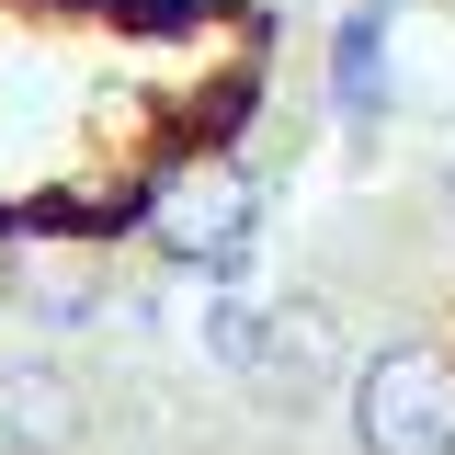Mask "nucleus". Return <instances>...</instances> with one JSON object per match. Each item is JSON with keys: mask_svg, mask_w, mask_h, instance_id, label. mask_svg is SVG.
I'll use <instances>...</instances> for the list:
<instances>
[{"mask_svg": "<svg viewBox=\"0 0 455 455\" xmlns=\"http://www.w3.org/2000/svg\"><path fill=\"white\" fill-rule=\"evenodd\" d=\"M353 444L364 455H455V353L444 341H387L353 376Z\"/></svg>", "mask_w": 455, "mask_h": 455, "instance_id": "f257e3e1", "label": "nucleus"}, {"mask_svg": "<svg viewBox=\"0 0 455 455\" xmlns=\"http://www.w3.org/2000/svg\"><path fill=\"white\" fill-rule=\"evenodd\" d=\"M251 217H262V194H251L239 148H205V160H182L160 194H148V239H160L171 262H205V274H228V262H239Z\"/></svg>", "mask_w": 455, "mask_h": 455, "instance_id": "f03ea898", "label": "nucleus"}, {"mask_svg": "<svg viewBox=\"0 0 455 455\" xmlns=\"http://www.w3.org/2000/svg\"><path fill=\"white\" fill-rule=\"evenodd\" d=\"M331 80H341V103H353V114H376V12H364V23H341Z\"/></svg>", "mask_w": 455, "mask_h": 455, "instance_id": "7ed1b4c3", "label": "nucleus"}]
</instances>
